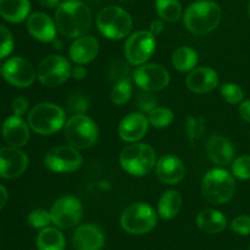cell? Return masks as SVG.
<instances>
[{
	"label": "cell",
	"mask_w": 250,
	"mask_h": 250,
	"mask_svg": "<svg viewBox=\"0 0 250 250\" xmlns=\"http://www.w3.org/2000/svg\"><path fill=\"white\" fill-rule=\"evenodd\" d=\"M156 222L154 209L144 203L129 205L121 215V227L131 234L148 233L156 226Z\"/></svg>",
	"instance_id": "obj_8"
},
{
	"label": "cell",
	"mask_w": 250,
	"mask_h": 250,
	"mask_svg": "<svg viewBox=\"0 0 250 250\" xmlns=\"http://www.w3.org/2000/svg\"><path fill=\"white\" fill-rule=\"evenodd\" d=\"M83 163L77 148L72 146H55L46 153L44 164L54 172H73L78 170Z\"/></svg>",
	"instance_id": "obj_12"
},
{
	"label": "cell",
	"mask_w": 250,
	"mask_h": 250,
	"mask_svg": "<svg viewBox=\"0 0 250 250\" xmlns=\"http://www.w3.org/2000/svg\"><path fill=\"white\" fill-rule=\"evenodd\" d=\"M156 104H158V102H156L155 97L151 94V92H146V90L141 93L136 99L137 107H138L142 112H148L149 114V112L153 111V110L155 109Z\"/></svg>",
	"instance_id": "obj_37"
},
{
	"label": "cell",
	"mask_w": 250,
	"mask_h": 250,
	"mask_svg": "<svg viewBox=\"0 0 250 250\" xmlns=\"http://www.w3.org/2000/svg\"><path fill=\"white\" fill-rule=\"evenodd\" d=\"M156 163L155 151L144 143H134L125 146L120 154V164L132 176H144L150 172Z\"/></svg>",
	"instance_id": "obj_5"
},
{
	"label": "cell",
	"mask_w": 250,
	"mask_h": 250,
	"mask_svg": "<svg viewBox=\"0 0 250 250\" xmlns=\"http://www.w3.org/2000/svg\"><path fill=\"white\" fill-rule=\"evenodd\" d=\"M132 85L128 80L119 81L111 90V102L115 105H124L131 99Z\"/></svg>",
	"instance_id": "obj_31"
},
{
	"label": "cell",
	"mask_w": 250,
	"mask_h": 250,
	"mask_svg": "<svg viewBox=\"0 0 250 250\" xmlns=\"http://www.w3.org/2000/svg\"><path fill=\"white\" fill-rule=\"evenodd\" d=\"M71 76H72L75 80H83V78L87 76V70H85L82 65L75 66L73 68H71Z\"/></svg>",
	"instance_id": "obj_42"
},
{
	"label": "cell",
	"mask_w": 250,
	"mask_h": 250,
	"mask_svg": "<svg viewBox=\"0 0 250 250\" xmlns=\"http://www.w3.org/2000/svg\"><path fill=\"white\" fill-rule=\"evenodd\" d=\"M98 29L109 39H122L132 31V19L119 6L104 7L97 17Z\"/></svg>",
	"instance_id": "obj_6"
},
{
	"label": "cell",
	"mask_w": 250,
	"mask_h": 250,
	"mask_svg": "<svg viewBox=\"0 0 250 250\" xmlns=\"http://www.w3.org/2000/svg\"><path fill=\"white\" fill-rule=\"evenodd\" d=\"M27 28L29 34L37 41L53 42L56 36V24L50 17L43 12H33L27 20Z\"/></svg>",
	"instance_id": "obj_18"
},
{
	"label": "cell",
	"mask_w": 250,
	"mask_h": 250,
	"mask_svg": "<svg viewBox=\"0 0 250 250\" xmlns=\"http://www.w3.org/2000/svg\"><path fill=\"white\" fill-rule=\"evenodd\" d=\"M28 222L34 229H45L51 222L50 212L44 209H37L29 214Z\"/></svg>",
	"instance_id": "obj_35"
},
{
	"label": "cell",
	"mask_w": 250,
	"mask_h": 250,
	"mask_svg": "<svg viewBox=\"0 0 250 250\" xmlns=\"http://www.w3.org/2000/svg\"><path fill=\"white\" fill-rule=\"evenodd\" d=\"M67 106L73 115L84 114L88 110V100L83 95H73L68 99Z\"/></svg>",
	"instance_id": "obj_38"
},
{
	"label": "cell",
	"mask_w": 250,
	"mask_h": 250,
	"mask_svg": "<svg viewBox=\"0 0 250 250\" xmlns=\"http://www.w3.org/2000/svg\"><path fill=\"white\" fill-rule=\"evenodd\" d=\"M232 172L239 180H250V156L244 155L236 159L232 165Z\"/></svg>",
	"instance_id": "obj_34"
},
{
	"label": "cell",
	"mask_w": 250,
	"mask_h": 250,
	"mask_svg": "<svg viewBox=\"0 0 250 250\" xmlns=\"http://www.w3.org/2000/svg\"><path fill=\"white\" fill-rule=\"evenodd\" d=\"M198 227L205 233L215 234L224 231L227 226V220L224 214L217 210L208 209L199 212L197 217Z\"/></svg>",
	"instance_id": "obj_25"
},
{
	"label": "cell",
	"mask_w": 250,
	"mask_h": 250,
	"mask_svg": "<svg viewBox=\"0 0 250 250\" xmlns=\"http://www.w3.org/2000/svg\"><path fill=\"white\" fill-rule=\"evenodd\" d=\"M29 102L28 99H26L24 97H19L14 100L12 103V111H14L15 116H20L26 114V111L28 110Z\"/></svg>",
	"instance_id": "obj_40"
},
{
	"label": "cell",
	"mask_w": 250,
	"mask_h": 250,
	"mask_svg": "<svg viewBox=\"0 0 250 250\" xmlns=\"http://www.w3.org/2000/svg\"><path fill=\"white\" fill-rule=\"evenodd\" d=\"M155 9L161 20L175 22L182 16V6L178 0H156Z\"/></svg>",
	"instance_id": "obj_29"
},
{
	"label": "cell",
	"mask_w": 250,
	"mask_h": 250,
	"mask_svg": "<svg viewBox=\"0 0 250 250\" xmlns=\"http://www.w3.org/2000/svg\"><path fill=\"white\" fill-rule=\"evenodd\" d=\"M188 89L193 93H209L214 90L219 84V76L216 71L210 67L194 68L186 80Z\"/></svg>",
	"instance_id": "obj_19"
},
{
	"label": "cell",
	"mask_w": 250,
	"mask_h": 250,
	"mask_svg": "<svg viewBox=\"0 0 250 250\" xmlns=\"http://www.w3.org/2000/svg\"><path fill=\"white\" fill-rule=\"evenodd\" d=\"M249 250H250V248H249Z\"/></svg>",
	"instance_id": "obj_48"
},
{
	"label": "cell",
	"mask_w": 250,
	"mask_h": 250,
	"mask_svg": "<svg viewBox=\"0 0 250 250\" xmlns=\"http://www.w3.org/2000/svg\"><path fill=\"white\" fill-rule=\"evenodd\" d=\"M198 62V55L189 46H181L173 53L172 63L181 72L192 71Z\"/></svg>",
	"instance_id": "obj_28"
},
{
	"label": "cell",
	"mask_w": 250,
	"mask_h": 250,
	"mask_svg": "<svg viewBox=\"0 0 250 250\" xmlns=\"http://www.w3.org/2000/svg\"><path fill=\"white\" fill-rule=\"evenodd\" d=\"M2 76L10 84L27 88L33 84L37 72L32 63L23 58H11L2 65Z\"/></svg>",
	"instance_id": "obj_14"
},
{
	"label": "cell",
	"mask_w": 250,
	"mask_h": 250,
	"mask_svg": "<svg viewBox=\"0 0 250 250\" xmlns=\"http://www.w3.org/2000/svg\"><path fill=\"white\" fill-rule=\"evenodd\" d=\"M63 134L70 146L77 149H87L97 142L98 127L84 114L73 115L63 126Z\"/></svg>",
	"instance_id": "obj_7"
},
{
	"label": "cell",
	"mask_w": 250,
	"mask_h": 250,
	"mask_svg": "<svg viewBox=\"0 0 250 250\" xmlns=\"http://www.w3.org/2000/svg\"><path fill=\"white\" fill-rule=\"evenodd\" d=\"M99 51V43L92 36L78 37L70 46V58L77 65H85L94 60Z\"/></svg>",
	"instance_id": "obj_21"
},
{
	"label": "cell",
	"mask_w": 250,
	"mask_h": 250,
	"mask_svg": "<svg viewBox=\"0 0 250 250\" xmlns=\"http://www.w3.org/2000/svg\"><path fill=\"white\" fill-rule=\"evenodd\" d=\"M207 153L214 164L227 166L233 160L234 148L231 142L225 137L212 136L207 143Z\"/></svg>",
	"instance_id": "obj_23"
},
{
	"label": "cell",
	"mask_w": 250,
	"mask_h": 250,
	"mask_svg": "<svg viewBox=\"0 0 250 250\" xmlns=\"http://www.w3.org/2000/svg\"><path fill=\"white\" fill-rule=\"evenodd\" d=\"M239 115L244 121L250 124V100L243 102L239 105Z\"/></svg>",
	"instance_id": "obj_41"
},
{
	"label": "cell",
	"mask_w": 250,
	"mask_h": 250,
	"mask_svg": "<svg viewBox=\"0 0 250 250\" xmlns=\"http://www.w3.org/2000/svg\"><path fill=\"white\" fill-rule=\"evenodd\" d=\"M149 124L156 128H165L173 121V114L167 107H155L149 112Z\"/></svg>",
	"instance_id": "obj_30"
},
{
	"label": "cell",
	"mask_w": 250,
	"mask_h": 250,
	"mask_svg": "<svg viewBox=\"0 0 250 250\" xmlns=\"http://www.w3.org/2000/svg\"><path fill=\"white\" fill-rule=\"evenodd\" d=\"M37 247L38 250H63L65 237L58 229L45 227L37 237Z\"/></svg>",
	"instance_id": "obj_27"
},
{
	"label": "cell",
	"mask_w": 250,
	"mask_h": 250,
	"mask_svg": "<svg viewBox=\"0 0 250 250\" xmlns=\"http://www.w3.org/2000/svg\"><path fill=\"white\" fill-rule=\"evenodd\" d=\"M7 198H9V195H7L6 188H5L4 186L0 185V210L6 205Z\"/></svg>",
	"instance_id": "obj_44"
},
{
	"label": "cell",
	"mask_w": 250,
	"mask_h": 250,
	"mask_svg": "<svg viewBox=\"0 0 250 250\" xmlns=\"http://www.w3.org/2000/svg\"><path fill=\"white\" fill-rule=\"evenodd\" d=\"M236 193V182L231 173L222 168H212L203 178L202 194L210 204H226Z\"/></svg>",
	"instance_id": "obj_3"
},
{
	"label": "cell",
	"mask_w": 250,
	"mask_h": 250,
	"mask_svg": "<svg viewBox=\"0 0 250 250\" xmlns=\"http://www.w3.org/2000/svg\"><path fill=\"white\" fill-rule=\"evenodd\" d=\"M221 94L224 99L232 105L239 104L244 98L243 90L236 83H226V84L222 85Z\"/></svg>",
	"instance_id": "obj_33"
},
{
	"label": "cell",
	"mask_w": 250,
	"mask_h": 250,
	"mask_svg": "<svg viewBox=\"0 0 250 250\" xmlns=\"http://www.w3.org/2000/svg\"><path fill=\"white\" fill-rule=\"evenodd\" d=\"M29 0H0V16L11 23H20L28 17Z\"/></svg>",
	"instance_id": "obj_24"
},
{
	"label": "cell",
	"mask_w": 250,
	"mask_h": 250,
	"mask_svg": "<svg viewBox=\"0 0 250 250\" xmlns=\"http://www.w3.org/2000/svg\"><path fill=\"white\" fill-rule=\"evenodd\" d=\"M137 85L146 92H159L166 88L170 83V75L167 70L159 63H143L133 72Z\"/></svg>",
	"instance_id": "obj_13"
},
{
	"label": "cell",
	"mask_w": 250,
	"mask_h": 250,
	"mask_svg": "<svg viewBox=\"0 0 250 250\" xmlns=\"http://www.w3.org/2000/svg\"><path fill=\"white\" fill-rule=\"evenodd\" d=\"M221 7L211 0H199L187 7L185 24L189 32L197 36L210 33L221 21Z\"/></svg>",
	"instance_id": "obj_2"
},
{
	"label": "cell",
	"mask_w": 250,
	"mask_h": 250,
	"mask_svg": "<svg viewBox=\"0 0 250 250\" xmlns=\"http://www.w3.org/2000/svg\"><path fill=\"white\" fill-rule=\"evenodd\" d=\"M41 5H43L44 7H48V9H53L60 5V0H39Z\"/></svg>",
	"instance_id": "obj_45"
},
{
	"label": "cell",
	"mask_w": 250,
	"mask_h": 250,
	"mask_svg": "<svg viewBox=\"0 0 250 250\" xmlns=\"http://www.w3.org/2000/svg\"><path fill=\"white\" fill-rule=\"evenodd\" d=\"M248 11H249V16H250V0H249V4H248Z\"/></svg>",
	"instance_id": "obj_46"
},
{
	"label": "cell",
	"mask_w": 250,
	"mask_h": 250,
	"mask_svg": "<svg viewBox=\"0 0 250 250\" xmlns=\"http://www.w3.org/2000/svg\"><path fill=\"white\" fill-rule=\"evenodd\" d=\"M182 208V197L177 190H167L161 195L158 204L159 215L164 220H171L178 215Z\"/></svg>",
	"instance_id": "obj_26"
},
{
	"label": "cell",
	"mask_w": 250,
	"mask_h": 250,
	"mask_svg": "<svg viewBox=\"0 0 250 250\" xmlns=\"http://www.w3.org/2000/svg\"><path fill=\"white\" fill-rule=\"evenodd\" d=\"M28 166L26 154L16 146L0 148V177L11 180L21 176Z\"/></svg>",
	"instance_id": "obj_15"
},
{
	"label": "cell",
	"mask_w": 250,
	"mask_h": 250,
	"mask_svg": "<svg viewBox=\"0 0 250 250\" xmlns=\"http://www.w3.org/2000/svg\"><path fill=\"white\" fill-rule=\"evenodd\" d=\"M149 31H150L154 36H158V34H160L161 32L164 31L163 21H160V20H155V21L151 22Z\"/></svg>",
	"instance_id": "obj_43"
},
{
	"label": "cell",
	"mask_w": 250,
	"mask_h": 250,
	"mask_svg": "<svg viewBox=\"0 0 250 250\" xmlns=\"http://www.w3.org/2000/svg\"><path fill=\"white\" fill-rule=\"evenodd\" d=\"M83 207L80 200L71 195L61 197L54 203L50 210L51 222L62 229H71L81 221Z\"/></svg>",
	"instance_id": "obj_11"
},
{
	"label": "cell",
	"mask_w": 250,
	"mask_h": 250,
	"mask_svg": "<svg viewBox=\"0 0 250 250\" xmlns=\"http://www.w3.org/2000/svg\"><path fill=\"white\" fill-rule=\"evenodd\" d=\"M55 24L58 31L67 38L84 36L92 24V12L80 0L60 2L55 11Z\"/></svg>",
	"instance_id": "obj_1"
},
{
	"label": "cell",
	"mask_w": 250,
	"mask_h": 250,
	"mask_svg": "<svg viewBox=\"0 0 250 250\" xmlns=\"http://www.w3.org/2000/svg\"><path fill=\"white\" fill-rule=\"evenodd\" d=\"M205 131V122L202 117L195 119V117L187 116V121H186V132L189 138L190 143H194L195 141L202 138L203 133Z\"/></svg>",
	"instance_id": "obj_32"
},
{
	"label": "cell",
	"mask_w": 250,
	"mask_h": 250,
	"mask_svg": "<svg viewBox=\"0 0 250 250\" xmlns=\"http://www.w3.org/2000/svg\"><path fill=\"white\" fill-rule=\"evenodd\" d=\"M72 243L76 250H102L105 243L104 232L97 225H83L73 233Z\"/></svg>",
	"instance_id": "obj_16"
},
{
	"label": "cell",
	"mask_w": 250,
	"mask_h": 250,
	"mask_svg": "<svg viewBox=\"0 0 250 250\" xmlns=\"http://www.w3.org/2000/svg\"><path fill=\"white\" fill-rule=\"evenodd\" d=\"M231 229L236 233L242 234V236H248L250 234V216L242 215V216L236 217L232 221Z\"/></svg>",
	"instance_id": "obj_39"
},
{
	"label": "cell",
	"mask_w": 250,
	"mask_h": 250,
	"mask_svg": "<svg viewBox=\"0 0 250 250\" xmlns=\"http://www.w3.org/2000/svg\"><path fill=\"white\" fill-rule=\"evenodd\" d=\"M186 168L182 161L173 155H165L156 163V175L166 185H177L185 177Z\"/></svg>",
	"instance_id": "obj_20"
},
{
	"label": "cell",
	"mask_w": 250,
	"mask_h": 250,
	"mask_svg": "<svg viewBox=\"0 0 250 250\" xmlns=\"http://www.w3.org/2000/svg\"><path fill=\"white\" fill-rule=\"evenodd\" d=\"M14 49V38L6 27L0 24V60L9 55Z\"/></svg>",
	"instance_id": "obj_36"
},
{
	"label": "cell",
	"mask_w": 250,
	"mask_h": 250,
	"mask_svg": "<svg viewBox=\"0 0 250 250\" xmlns=\"http://www.w3.org/2000/svg\"><path fill=\"white\" fill-rule=\"evenodd\" d=\"M0 73H2V66L0 65Z\"/></svg>",
	"instance_id": "obj_47"
},
{
	"label": "cell",
	"mask_w": 250,
	"mask_h": 250,
	"mask_svg": "<svg viewBox=\"0 0 250 250\" xmlns=\"http://www.w3.org/2000/svg\"><path fill=\"white\" fill-rule=\"evenodd\" d=\"M71 76V65L63 56L51 55L42 60L37 70L39 82L45 87H59Z\"/></svg>",
	"instance_id": "obj_9"
},
{
	"label": "cell",
	"mask_w": 250,
	"mask_h": 250,
	"mask_svg": "<svg viewBox=\"0 0 250 250\" xmlns=\"http://www.w3.org/2000/svg\"><path fill=\"white\" fill-rule=\"evenodd\" d=\"M2 137L9 146L21 148L29 139V128L20 116H11L2 124Z\"/></svg>",
	"instance_id": "obj_22"
},
{
	"label": "cell",
	"mask_w": 250,
	"mask_h": 250,
	"mask_svg": "<svg viewBox=\"0 0 250 250\" xmlns=\"http://www.w3.org/2000/svg\"><path fill=\"white\" fill-rule=\"evenodd\" d=\"M149 127V120L141 112L129 114L120 122L119 134L122 141L136 143L146 136Z\"/></svg>",
	"instance_id": "obj_17"
},
{
	"label": "cell",
	"mask_w": 250,
	"mask_h": 250,
	"mask_svg": "<svg viewBox=\"0 0 250 250\" xmlns=\"http://www.w3.org/2000/svg\"><path fill=\"white\" fill-rule=\"evenodd\" d=\"M66 124V114L53 103L36 105L28 115V125L36 133L50 136L60 131Z\"/></svg>",
	"instance_id": "obj_4"
},
{
	"label": "cell",
	"mask_w": 250,
	"mask_h": 250,
	"mask_svg": "<svg viewBox=\"0 0 250 250\" xmlns=\"http://www.w3.org/2000/svg\"><path fill=\"white\" fill-rule=\"evenodd\" d=\"M155 36L150 31L131 34L125 44V55L131 65L141 66L149 60L155 50Z\"/></svg>",
	"instance_id": "obj_10"
}]
</instances>
